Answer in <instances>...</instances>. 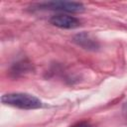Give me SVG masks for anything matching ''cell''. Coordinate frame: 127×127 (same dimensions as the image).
Instances as JSON below:
<instances>
[{
    "label": "cell",
    "instance_id": "obj_1",
    "mask_svg": "<svg viewBox=\"0 0 127 127\" xmlns=\"http://www.w3.org/2000/svg\"><path fill=\"white\" fill-rule=\"evenodd\" d=\"M1 101L5 105L13 106L20 109L32 110L43 106V102L35 95L25 92H11L2 95Z\"/></svg>",
    "mask_w": 127,
    "mask_h": 127
},
{
    "label": "cell",
    "instance_id": "obj_2",
    "mask_svg": "<svg viewBox=\"0 0 127 127\" xmlns=\"http://www.w3.org/2000/svg\"><path fill=\"white\" fill-rule=\"evenodd\" d=\"M38 7L41 9L57 10L68 13H78L84 10V6L81 3L73 1H49L40 3Z\"/></svg>",
    "mask_w": 127,
    "mask_h": 127
},
{
    "label": "cell",
    "instance_id": "obj_3",
    "mask_svg": "<svg viewBox=\"0 0 127 127\" xmlns=\"http://www.w3.org/2000/svg\"><path fill=\"white\" fill-rule=\"evenodd\" d=\"M50 23L62 29H74L80 26V21L77 18L66 14H57L52 16Z\"/></svg>",
    "mask_w": 127,
    "mask_h": 127
},
{
    "label": "cell",
    "instance_id": "obj_4",
    "mask_svg": "<svg viewBox=\"0 0 127 127\" xmlns=\"http://www.w3.org/2000/svg\"><path fill=\"white\" fill-rule=\"evenodd\" d=\"M73 42L80 46L83 49L86 50H92L95 51L99 48V44L97 42V40L89 33L87 32H82V33H78L73 37Z\"/></svg>",
    "mask_w": 127,
    "mask_h": 127
},
{
    "label": "cell",
    "instance_id": "obj_5",
    "mask_svg": "<svg viewBox=\"0 0 127 127\" xmlns=\"http://www.w3.org/2000/svg\"><path fill=\"white\" fill-rule=\"evenodd\" d=\"M122 111H123V115H124V117H125L126 120H127V101L124 103L123 108H122Z\"/></svg>",
    "mask_w": 127,
    "mask_h": 127
}]
</instances>
